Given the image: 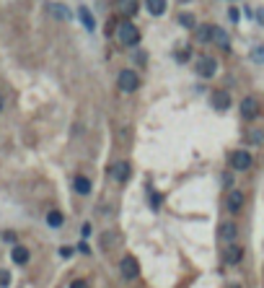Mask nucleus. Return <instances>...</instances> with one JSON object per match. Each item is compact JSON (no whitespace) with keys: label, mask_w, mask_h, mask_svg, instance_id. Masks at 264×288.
<instances>
[{"label":"nucleus","mask_w":264,"mask_h":288,"mask_svg":"<svg viewBox=\"0 0 264 288\" xmlns=\"http://www.w3.org/2000/svg\"><path fill=\"white\" fill-rule=\"evenodd\" d=\"M264 141V133L262 130H251L249 133V143H262Z\"/></svg>","instance_id":"nucleus-22"},{"label":"nucleus","mask_w":264,"mask_h":288,"mask_svg":"<svg viewBox=\"0 0 264 288\" xmlns=\"http://www.w3.org/2000/svg\"><path fill=\"white\" fill-rule=\"evenodd\" d=\"M179 24H181V26H187V29H192V26H194V16H189V13H184V16H181V18H179Z\"/></svg>","instance_id":"nucleus-23"},{"label":"nucleus","mask_w":264,"mask_h":288,"mask_svg":"<svg viewBox=\"0 0 264 288\" xmlns=\"http://www.w3.org/2000/svg\"><path fill=\"white\" fill-rule=\"evenodd\" d=\"M137 5H140V0H119V13L130 18L137 13Z\"/></svg>","instance_id":"nucleus-11"},{"label":"nucleus","mask_w":264,"mask_h":288,"mask_svg":"<svg viewBox=\"0 0 264 288\" xmlns=\"http://www.w3.org/2000/svg\"><path fill=\"white\" fill-rule=\"evenodd\" d=\"M78 16H80V21H83L86 31H94V29H96V21H94V16H91V10H88V8H80V10H78Z\"/></svg>","instance_id":"nucleus-15"},{"label":"nucleus","mask_w":264,"mask_h":288,"mask_svg":"<svg viewBox=\"0 0 264 288\" xmlns=\"http://www.w3.org/2000/svg\"><path fill=\"white\" fill-rule=\"evenodd\" d=\"M257 18H259V24H264V10H259V16H257Z\"/></svg>","instance_id":"nucleus-28"},{"label":"nucleus","mask_w":264,"mask_h":288,"mask_svg":"<svg viewBox=\"0 0 264 288\" xmlns=\"http://www.w3.org/2000/svg\"><path fill=\"white\" fill-rule=\"evenodd\" d=\"M251 60H254V63H264V44H257V47L251 50Z\"/></svg>","instance_id":"nucleus-21"},{"label":"nucleus","mask_w":264,"mask_h":288,"mask_svg":"<svg viewBox=\"0 0 264 288\" xmlns=\"http://www.w3.org/2000/svg\"><path fill=\"white\" fill-rule=\"evenodd\" d=\"M111 179L114 182H127L130 179V164L122 161V164H114L111 166Z\"/></svg>","instance_id":"nucleus-8"},{"label":"nucleus","mask_w":264,"mask_h":288,"mask_svg":"<svg viewBox=\"0 0 264 288\" xmlns=\"http://www.w3.org/2000/svg\"><path fill=\"white\" fill-rule=\"evenodd\" d=\"M60 255H62V257H73V249H70V247H62Z\"/></svg>","instance_id":"nucleus-27"},{"label":"nucleus","mask_w":264,"mask_h":288,"mask_svg":"<svg viewBox=\"0 0 264 288\" xmlns=\"http://www.w3.org/2000/svg\"><path fill=\"white\" fill-rule=\"evenodd\" d=\"M212 31H215V26H210V24L208 26H200L197 29V39L200 42H212Z\"/></svg>","instance_id":"nucleus-17"},{"label":"nucleus","mask_w":264,"mask_h":288,"mask_svg":"<svg viewBox=\"0 0 264 288\" xmlns=\"http://www.w3.org/2000/svg\"><path fill=\"white\" fill-rule=\"evenodd\" d=\"M244 203H246V195L241 190H231L225 195V205H228V211H231V213H238L241 208H244Z\"/></svg>","instance_id":"nucleus-4"},{"label":"nucleus","mask_w":264,"mask_h":288,"mask_svg":"<svg viewBox=\"0 0 264 288\" xmlns=\"http://www.w3.org/2000/svg\"><path fill=\"white\" fill-rule=\"evenodd\" d=\"M47 223H50L52 228H60V226L65 223V216H62L60 211H50V213H47Z\"/></svg>","instance_id":"nucleus-16"},{"label":"nucleus","mask_w":264,"mask_h":288,"mask_svg":"<svg viewBox=\"0 0 264 288\" xmlns=\"http://www.w3.org/2000/svg\"><path fill=\"white\" fill-rule=\"evenodd\" d=\"M117 86H119V91H124V94H135V91L140 88V75H137L135 71H122L119 78H117Z\"/></svg>","instance_id":"nucleus-2"},{"label":"nucleus","mask_w":264,"mask_h":288,"mask_svg":"<svg viewBox=\"0 0 264 288\" xmlns=\"http://www.w3.org/2000/svg\"><path fill=\"white\" fill-rule=\"evenodd\" d=\"M3 239H5V241H10V244H16V234H13V231H5V234H3Z\"/></svg>","instance_id":"nucleus-26"},{"label":"nucleus","mask_w":264,"mask_h":288,"mask_svg":"<svg viewBox=\"0 0 264 288\" xmlns=\"http://www.w3.org/2000/svg\"><path fill=\"white\" fill-rule=\"evenodd\" d=\"M29 249L26 247H13V252H10V260H13L16 265H26L29 262Z\"/></svg>","instance_id":"nucleus-13"},{"label":"nucleus","mask_w":264,"mask_h":288,"mask_svg":"<svg viewBox=\"0 0 264 288\" xmlns=\"http://www.w3.org/2000/svg\"><path fill=\"white\" fill-rule=\"evenodd\" d=\"M70 288H88V283L78 278V281H73V283H70Z\"/></svg>","instance_id":"nucleus-25"},{"label":"nucleus","mask_w":264,"mask_h":288,"mask_svg":"<svg viewBox=\"0 0 264 288\" xmlns=\"http://www.w3.org/2000/svg\"><path fill=\"white\" fill-rule=\"evenodd\" d=\"M231 166H233L236 171L251 169V153H249V151H233V153H231Z\"/></svg>","instance_id":"nucleus-6"},{"label":"nucleus","mask_w":264,"mask_h":288,"mask_svg":"<svg viewBox=\"0 0 264 288\" xmlns=\"http://www.w3.org/2000/svg\"><path fill=\"white\" fill-rule=\"evenodd\" d=\"M212 42H215V44H220V47H228V34H225L223 29H217V26H215V31H212Z\"/></svg>","instance_id":"nucleus-19"},{"label":"nucleus","mask_w":264,"mask_h":288,"mask_svg":"<svg viewBox=\"0 0 264 288\" xmlns=\"http://www.w3.org/2000/svg\"><path fill=\"white\" fill-rule=\"evenodd\" d=\"M231 288H238V286H231Z\"/></svg>","instance_id":"nucleus-30"},{"label":"nucleus","mask_w":264,"mask_h":288,"mask_svg":"<svg viewBox=\"0 0 264 288\" xmlns=\"http://www.w3.org/2000/svg\"><path fill=\"white\" fill-rule=\"evenodd\" d=\"M220 236H223L225 241H233V239H236V226H233V223H223V226H220Z\"/></svg>","instance_id":"nucleus-18"},{"label":"nucleus","mask_w":264,"mask_h":288,"mask_svg":"<svg viewBox=\"0 0 264 288\" xmlns=\"http://www.w3.org/2000/svg\"><path fill=\"white\" fill-rule=\"evenodd\" d=\"M47 8L52 10V16H57V18H67V8H65V5H60V3H50Z\"/></svg>","instance_id":"nucleus-20"},{"label":"nucleus","mask_w":264,"mask_h":288,"mask_svg":"<svg viewBox=\"0 0 264 288\" xmlns=\"http://www.w3.org/2000/svg\"><path fill=\"white\" fill-rule=\"evenodd\" d=\"M145 8L151 16H163L166 13V0H145Z\"/></svg>","instance_id":"nucleus-10"},{"label":"nucleus","mask_w":264,"mask_h":288,"mask_svg":"<svg viewBox=\"0 0 264 288\" xmlns=\"http://www.w3.org/2000/svg\"><path fill=\"white\" fill-rule=\"evenodd\" d=\"M73 187H75V192H78V195H91V179H88V177H83V174H78V177H75V182H73Z\"/></svg>","instance_id":"nucleus-12"},{"label":"nucleus","mask_w":264,"mask_h":288,"mask_svg":"<svg viewBox=\"0 0 264 288\" xmlns=\"http://www.w3.org/2000/svg\"><path fill=\"white\" fill-rule=\"evenodd\" d=\"M197 73L202 78H212L217 73V63H215V57H202V60L197 63Z\"/></svg>","instance_id":"nucleus-7"},{"label":"nucleus","mask_w":264,"mask_h":288,"mask_svg":"<svg viewBox=\"0 0 264 288\" xmlns=\"http://www.w3.org/2000/svg\"><path fill=\"white\" fill-rule=\"evenodd\" d=\"M212 107L215 109H228V107H231V96H228L225 94V91H215V94H212Z\"/></svg>","instance_id":"nucleus-9"},{"label":"nucleus","mask_w":264,"mask_h":288,"mask_svg":"<svg viewBox=\"0 0 264 288\" xmlns=\"http://www.w3.org/2000/svg\"><path fill=\"white\" fill-rule=\"evenodd\" d=\"M8 283H10V275L5 270H0V286H8Z\"/></svg>","instance_id":"nucleus-24"},{"label":"nucleus","mask_w":264,"mask_h":288,"mask_svg":"<svg viewBox=\"0 0 264 288\" xmlns=\"http://www.w3.org/2000/svg\"><path fill=\"white\" fill-rule=\"evenodd\" d=\"M241 257H244V249H241V247H228L225 249V262L228 265H238Z\"/></svg>","instance_id":"nucleus-14"},{"label":"nucleus","mask_w":264,"mask_h":288,"mask_svg":"<svg viewBox=\"0 0 264 288\" xmlns=\"http://www.w3.org/2000/svg\"><path fill=\"white\" fill-rule=\"evenodd\" d=\"M3 104H5V99H3V94H0V112H3Z\"/></svg>","instance_id":"nucleus-29"},{"label":"nucleus","mask_w":264,"mask_h":288,"mask_svg":"<svg viewBox=\"0 0 264 288\" xmlns=\"http://www.w3.org/2000/svg\"><path fill=\"white\" fill-rule=\"evenodd\" d=\"M259 99L257 96H246L244 101H241V114H244L246 120H254V117H259Z\"/></svg>","instance_id":"nucleus-5"},{"label":"nucleus","mask_w":264,"mask_h":288,"mask_svg":"<svg viewBox=\"0 0 264 288\" xmlns=\"http://www.w3.org/2000/svg\"><path fill=\"white\" fill-rule=\"evenodd\" d=\"M117 39L122 47H135L137 42H140V29H137L135 24H130V21H124V24L117 29Z\"/></svg>","instance_id":"nucleus-1"},{"label":"nucleus","mask_w":264,"mask_h":288,"mask_svg":"<svg viewBox=\"0 0 264 288\" xmlns=\"http://www.w3.org/2000/svg\"><path fill=\"white\" fill-rule=\"evenodd\" d=\"M119 273L124 281H135L137 275H140V265H137V260L132 255H124L122 262H119Z\"/></svg>","instance_id":"nucleus-3"}]
</instances>
